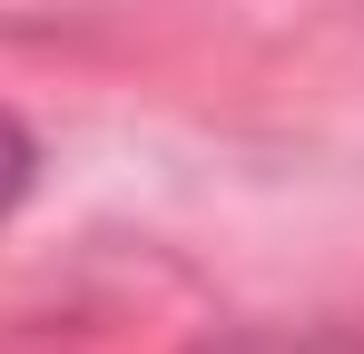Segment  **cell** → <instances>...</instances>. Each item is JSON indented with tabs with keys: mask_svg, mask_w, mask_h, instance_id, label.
Returning <instances> with one entry per match:
<instances>
[{
	"mask_svg": "<svg viewBox=\"0 0 364 354\" xmlns=\"http://www.w3.org/2000/svg\"><path fill=\"white\" fill-rule=\"evenodd\" d=\"M30 177H40V148H30V128H20V118L0 109V217L30 197Z\"/></svg>",
	"mask_w": 364,
	"mask_h": 354,
	"instance_id": "6da1fadb",
	"label": "cell"
}]
</instances>
